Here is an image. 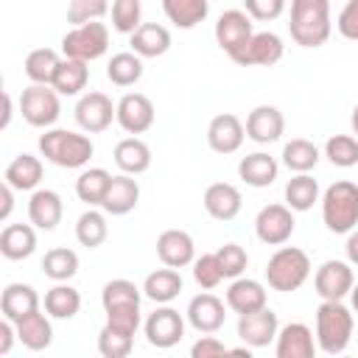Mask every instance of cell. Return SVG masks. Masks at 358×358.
Returning <instances> with one entry per match:
<instances>
[{"label":"cell","mask_w":358,"mask_h":358,"mask_svg":"<svg viewBox=\"0 0 358 358\" xmlns=\"http://www.w3.org/2000/svg\"><path fill=\"white\" fill-rule=\"evenodd\" d=\"M90 81V64L87 62H78V59H67L62 56V64L56 67V76L50 81V87L59 92V95H81V90L87 87Z\"/></svg>","instance_id":"obj_34"},{"label":"cell","mask_w":358,"mask_h":358,"mask_svg":"<svg viewBox=\"0 0 358 358\" xmlns=\"http://www.w3.org/2000/svg\"><path fill=\"white\" fill-rule=\"evenodd\" d=\"M322 221L333 235H347L358 227V185L355 182L338 179L322 193Z\"/></svg>","instance_id":"obj_5"},{"label":"cell","mask_w":358,"mask_h":358,"mask_svg":"<svg viewBox=\"0 0 358 358\" xmlns=\"http://www.w3.org/2000/svg\"><path fill=\"white\" fill-rule=\"evenodd\" d=\"M42 274L53 282H67L78 274V255L67 246H53L42 257Z\"/></svg>","instance_id":"obj_39"},{"label":"cell","mask_w":358,"mask_h":358,"mask_svg":"<svg viewBox=\"0 0 358 358\" xmlns=\"http://www.w3.org/2000/svg\"><path fill=\"white\" fill-rule=\"evenodd\" d=\"M355 313L344 299H322L316 308V347L324 355H341L352 341Z\"/></svg>","instance_id":"obj_1"},{"label":"cell","mask_w":358,"mask_h":358,"mask_svg":"<svg viewBox=\"0 0 358 358\" xmlns=\"http://www.w3.org/2000/svg\"><path fill=\"white\" fill-rule=\"evenodd\" d=\"M62 64V56L53 48H36L25 56V76L31 84H50L56 76V67Z\"/></svg>","instance_id":"obj_42"},{"label":"cell","mask_w":358,"mask_h":358,"mask_svg":"<svg viewBox=\"0 0 358 358\" xmlns=\"http://www.w3.org/2000/svg\"><path fill=\"white\" fill-rule=\"evenodd\" d=\"M0 221H8V215H11V210H14V187L8 185V182H3L0 185Z\"/></svg>","instance_id":"obj_54"},{"label":"cell","mask_w":358,"mask_h":358,"mask_svg":"<svg viewBox=\"0 0 358 358\" xmlns=\"http://www.w3.org/2000/svg\"><path fill=\"white\" fill-rule=\"evenodd\" d=\"M157 257L162 260V266H171V268L193 266L196 243H193L190 232H185V229H165V232H159V238H157Z\"/></svg>","instance_id":"obj_20"},{"label":"cell","mask_w":358,"mask_h":358,"mask_svg":"<svg viewBox=\"0 0 358 358\" xmlns=\"http://www.w3.org/2000/svg\"><path fill=\"white\" fill-rule=\"evenodd\" d=\"M268 305V296H266V285L260 280H252V277H235L227 288V308L235 310L238 316L241 313H252L257 308H266Z\"/></svg>","instance_id":"obj_25"},{"label":"cell","mask_w":358,"mask_h":358,"mask_svg":"<svg viewBox=\"0 0 358 358\" xmlns=\"http://www.w3.org/2000/svg\"><path fill=\"white\" fill-rule=\"evenodd\" d=\"M134 347V333L129 330H120L115 324H103L101 333H98V352L103 358H126Z\"/></svg>","instance_id":"obj_44"},{"label":"cell","mask_w":358,"mask_h":358,"mask_svg":"<svg viewBox=\"0 0 358 358\" xmlns=\"http://www.w3.org/2000/svg\"><path fill=\"white\" fill-rule=\"evenodd\" d=\"M106 11H109L106 0H70L67 3V22L70 25L95 22V20H103Z\"/></svg>","instance_id":"obj_49"},{"label":"cell","mask_w":358,"mask_h":358,"mask_svg":"<svg viewBox=\"0 0 358 358\" xmlns=\"http://www.w3.org/2000/svg\"><path fill=\"white\" fill-rule=\"evenodd\" d=\"M190 355L193 358H218V355H229V347L221 338H215L213 333H204L199 341H193Z\"/></svg>","instance_id":"obj_52"},{"label":"cell","mask_w":358,"mask_h":358,"mask_svg":"<svg viewBox=\"0 0 358 358\" xmlns=\"http://www.w3.org/2000/svg\"><path fill=\"white\" fill-rule=\"evenodd\" d=\"M143 25V3L140 0H115L112 3V28L117 34L131 36Z\"/></svg>","instance_id":"obj_46"},{"label":"cell","mask_w":358,"mask_h":358,"mask_svg":"<svg viewBox=\"0 0 358 358\" xmlns=\"http://www.w3.org/2000/svg\"><path fill=\"white\" fill-rule=\"evenodd\" d=\"M182 285H185V282H182L179 268L165 266V268L151 271V274L143 280V294H145L151 302H157V305H168V302H173V299L179 296Z\"/></svg>","instance_id":"obj_33"},{"label":"cell","mask_w":358,"mask_h":358,"mask_svg":"<svg viewBox=\"0 0 358 358\" xmlns=\"http://www.w3.org/2000/svg\"><path fill=\"white\" fill-rule=\"evenodd\" d=\"M81 310V294L67 285V282H56L53 288L45 291V313L50 319H73Z\"/></svg>","instance_id":"obj_37"},{"label":"cell","mask_w":358,"mask_h":358,"mask_svg":"<svg viewBox=\"0 0 358 358\" xmlns=\"http://www.w3.org/2000/svg\"><path fill=\"white\" fill-rule=\"evenodd\" d=\"M246 140V126L238 115L232 112H221L207 123V145L215 154H235Z\"/></svg>","instance_id":"obj_17"},{"label":"cell","mask_w":358,"mask_h":358,"mask_svg":"<svg viewBox=\"0 0 358 358\" xmlns=\"http://www.w3.org/2000/svg\"><path fill=\"white\" fill-rule=\"evenodd\" d=\"M355 285V274H352V263L347 260H324L316 274H313V288L322 299H344L350 296Z\"/></svg>","instance_id":"obj_13"},{"label":"cell","mask_w":358,"mask_h":358,"mask_svg":"<svg viewBox=\"0 0 358 358\" xmlns=\"http://www.w3.org/2000/svg\"><path fill=\"white\" fill-rule=\"evenodd\" d=\"M106 78L115 87H134L143 78V56H137L134 50L115 53L106 64Z\"/></svg>","instance_id":"obj_40"},{"label":"cell","mask_w":358,"mask_h":358,"mask_svg":"<svg viewBox=\"0 0 358 358\" xmlns=\"http://www.w3.org/2000/svg\"><path fill=\"white\" fill-rule=\"evenodd\" d=\"M316 162H319V148H316L310 140L294 137L291 143L282 145V165H285L288 171H294V173H308V171L316 168Z\"/></svg>","instance_id":"obj_43"},{"label":"cell","mask_w":358,"mask_h":358,"mask_svg":"<svg viewBox=\"0 0 358 358\" xmlns=\"http://www.w3.org/2000/svg\"><path fill=\"white\" fill-rule=\"evenodd\" d=\"M288 31L299 48H322L333 34L330 0H291Z\"/></svg>","instance_id":"obj_2"},{"label":"cell","mask_w":358,"mask_h":358,"mask_svg":"<svg viewBox=\"0 0 358 358\" xmlns=\"http://www.w3.org/2000/svg\"><path fill=\"white\" fill-rule=\"evenodd\" d=\"M316 201H322L319 182L310 173H294L288 179V185H285V204L294 213H308Z\"/></svg>","instance_id":"obj_36"},{"label":"cell","mask_w":358,"mask_h":358,"mask_svg":"<svg viewBox=\"0 0 358 358\" xmlns=\"http://www.w3.org/2000/svg\"><path fill=\"white\" fill-rule=\"evenodd\" d=\"M215 257H218L221 271H224L227 280L241 277V274L246 271V266H249V255H246V249H243L241 243H224V246L215 252Z\"/></svg>","instance_id":"obj_48"},{"label":"cell","mask_w":358,"mask_h":358,"mask_svg":"<svg viewBox=\"0 0 358 358\" xmlns=\"http://www.w3.org/2000/svg\"><path fill=\"white\" fill-rule=\"evenodd\" d=\"M14 324H17V341H22V347H28L34 352L50 347V341H53V324H50V319L42 310L25 313Z\"/></svg>","instance_id":"obj_31"},{"label":"cell","mask_w":358,"mask_h":358,"mask_svg":"<svg viewBox=\"0 0 358 358\" xmlns=\"http://www.w3.org/2000/svg\"><path fill=\"white\" fill-rule=\"evenodd\" d=\"M62 95L50 84H31L20 95V115L34 129H53L62 115Z\"/></svg>","instance_id":"obj_8"},{"label":"cell","mask_w":358,"mask_h":358,"mask_svg":"<svg viewBox=\"0 0 358 358\" xmlns=\"http://www.w3.org/2000/svg\"><path fill=\"white\" fill-rule=\"evenodd\" d=\"M3 103H6V112H3V123H0V129H8V123H11V115H14V112H11L14 106H11V95H8V92L3 95Z\"/></svg>","instance_id":"obj_56"},{"label":"cell","mask_w":358,"mask_h":358,"mask_svg":"<svg viewBox=\"0 0 358 358\" xmlns=\"http://www.w3.org/2000/svg\"><path fill=\"white\" fill-rule=\"evenodd\" d=\"M277 358H313L316 355V338L313 330L305 322H288L277 333Z\"/></svg>","instance_id":"obj_22"},{"label":"cell","mask_w":358,"mask_h":358,"mask_svg":"<svg viewBox=\"0 0 358 358\" xmlns=\"http://www.w3.org/2000/svg\"><path fill=\"white\" fill-rule=\"evenodd\" d=\"M277 333H280V322H277V313L268 305L238 316V338L243 344H249L252 350L268 347L271 341H277Z\"/></svg>","instance_id":"obj_14"},{"label":"cell","mask_w":358,"mask_h":358,"mask_svg":"<svg viewBox=\"0 0 358 358\" xmlns=\"http://www.w3.org/2000/svg\"><path fill=\"white\" fill-rule=\"evenodd\" d=\"M350 308H352V313L358 316V282H355L352 291H350Z\"/></svg>","instance_id":"obj_57"},{"label":"cell","mask_w":358,"mask_h":358,"mask_svg":"<svg viewBox=\"0 0 358 358\" xmlns=\"http://www.w3.org/2000/svg\"><path fill=\"white\" fill-rule=\"evenodd\" d=\"M109 235V224H106V215L95 207L84 210L76 221V241L87 249H98Z\"/></svg>","instance_id":"obj_41"},{"label":"cell","mask_w":358,"mask_h":358,"mask_svg":"<svg viewBox=\"0 0 358 358\" xmlns=\"http://www.w3.org/2000/svg\"><path fill=\"white\" fill-rule=\"evenodd\" d=\"M336 31L350 39V42H358V0H347L344 8L338 11L336 17Z\"/></svg>","instance_id":"obj_51"},{"label":"cell","mask_w":358,"mask_h":358,"mask_svg":"<svg viewBox=\"0 0 358 358\" xmlns=\"http://www.w3.org/2000/svg\"><path fill=\"white\" fill-rule=\"evenodd\" d=\"M143 288H137L131 280H109L101 291V305H103V313H106V322L120 327V330H129V333H137L140 330V299H143Z\"/></svg>","instance_id":"obj_4"},{"label":"cell","mask_w":358,"mask_h":358,"mask_svg":"<svg viewBox=\"0 0 358 358\" xmlns=\"http://www.w3.org/2000/svg\"><path fill=\"white\" fill-rule=\"evenodd\" d=\"M187 324L196 330V333H218L224 327V319H227V305L204 291V294H196L190 302H187Z\"/></svg>","instance_id":"obj_19"},{"label":"cell","mask_w":358,"mask_h":358,"mask_svg":"<svg viewBox=\"0 0 358 358\" xmlns=\"http://www.w3.org/2000/svg\"><path fill=\"white\" fill-rule=\"evenodd\" d=\"M0 310L11 322L22 319L25 313L39 310V294H36V288L28 285V282H8L3 288V294H0Z\"/></svg>","instance_id":"obj_29"},{"label":"cell","mask_w":358,"mask_h":358,"mask_svg":"<svg viewBox=\"0 0 358 358\" xmlns=\"http://www.w3.org/2000/svg\"><path fill=\"white\" fill-rule=\"evenodd\" d=\"M324 157L336 168H352V165H358V137L355 134H333V137H327Z\"/></svg>","instance_id":"obj_45"},{"label":"cell","mask_w":358,"mask_h":358,"mask_svg":"<svg viewBox=\"0 0 358 358\" xmlns=\"http://www.w3.org/2000/svg\"><path fill=\"white\" fill-rule=\"evenodd\" d=\"M109 50V28L95 20V22H84V25H73L64 36H62V56L67 59H78V62H95Z\"/></svg>","instance_id":"obj_7"},{"label":"cell","mask_w":358,"mask_h":358,"mask_svg":"<svg viewBox=\"0 0 358 358\" xmlns=\"http://www.w3.org/2000/svg\"><path fill=\"white\" fill-rule=\"evenodd\" d=\"M62 215H64V201L56 190L50 187H36L28 199V221L36 227V229H56L62 224Z\"/></svg>","instance_id":"obj_21"},{"label":"cell","mask_w":358,"mask_h":358,"mask_svg":"<svg viewBox=\"0 0 358 358\" xmlns=\"http://www.w3.org/2000/svg\"><path fill=\"white\" fill-rule=\"evenodd\" d=\"M285 53L282 39L274 31H255L252 39L232 56L235 64L241 67H274Z\"/></svg>","instance_id":"obj_12"},{"label":"cell","mask_w":358,"mask_h":358,"mask_svg":"<svg viewBox=\"0 0 358 358\" xmlns=\"http://www.w3.org/2000/svg\"><path fill=\"white\" fill-rule=\"evenodd\" d=\"M154 117H157V112H154V103H151V98L148 95H143V92H126L120 101H117V115H115V120H117V126L126 131V134H143V131H148L151 126H154Z\"/></svg>","instance_id":"obj_16"},{"label":"cell","mask_w":358,"mask_h":358,"mask_svg":"<svg viewBox=\"0 0 358 358\" xmlns=\"http://www.w3.org/2000/svg\"><path fill=\"white\" fill-rule=\"evenodd\" d=\"M129 45L137 56L143 59H157V56H165L168 48H171V31L159 22H143L131 36H129Z\"/></svg>","instance_id":"obj_27"},{"label":"cell","mask_w":358,"mask_h":358,"mask_svg":"<svg viewBox=\"0 0 358 358\" xmlns=\"http://www.w3.org/2000/svg\"><path fill=\"white\" fill-rule=\"evenodd\" d=\"M162 11H165L168 22H173L182 31H190L207 20L210 3L207 0H162Z\"/></svg>","instance_id":"obj_35"},{"label":"cell","mask_w":358,"mask_h":358,"mask_svg":"<svg viewBox=\"0 0 358 358\" xmlns=\"http://www.w3.org/2000/svg\"><path fill=\"white\" fill-rule=\"evenodd\" d=\"M246 137L252 140V143H257V145H271V143H277L280 137H282V131H285V117H282V112L277 109V106H271V103H260V106H255L249 115H246Z\"/></svg>","instance_id":"obj_18"},{"label":"cell","mask_w":358,"mask_h":358,"mask_svg":"<svg viewBox=\"0 0 358 358\" xmlns=\"http://www.w3.org/2000/svg\"><path fill=\"white\" fill-rule=\"evenodd\" d=\"M39 154L56 168L76 171L92 159L95 145L87 134L67 131V129H45V134H39Z\"/></svg>","instance_id":"obj_3"},{"label":"cell","mask_w":358,"mask_h":358,"mask_svg":"<svg viewBox=\"0 0 358 358\" xmlns=\"http://www.w3.org/2000/svg\"><path fill=\"white\" fill-rule=\"evenodd\" d=\"M193 280H196L204 291H213L215 285H221V280H227L224 271H221V263H218L215 252H204L201 257L193 260Z\"/></svg>","instance_id":"obj_47"},{"label":"cell","mask_w":358,"mask_h":358,"mask_svg":"<svg viewBox=\"0 0 358 358\" xmlns=\"http://www.w3.org/2000/svg\"><path fill=\"white\" fill-rule=\"evenodd\" d=\"M213 34H215L218 48L232 59V56L252 39V34H255L252 17H249L246 11H241V8H229V11H224V14L218 17Z\"/></svg>","instance_id":"obj_15"},{"label":"cell","mask_w":358,"mask_h":358,"mask_svg":"<svg viewBox=\"0 0 358 358\" xmlns=\"http://www.w3.org/2000/svg\"><path fill=\"white\" fill-rule=\"evenodd\" d=\"M115 165L120 168V173H131V176H140L151 168V148L140 140V137H123L117 145H115Z\"/></svg>","instance_id":"obj_32"},{"label":"cell","mask_w":358,"mask_h":358,"mask_svg":"<svg viewBox=\"0 0 358 358\" xmlns=\"http://www.w3.org/2000/svg\"><path fill=\"white\" fill-rule=\"evenodd\" d=\"M143 333L145 341L157 350H171L182 341L185 336V316L171 308V305H159L154 313H148V319L143 322Z\"/></svg>","instance_id":"obj_10"},{"label":"cell","mask_w":358,"mask_h":358,"mask_svg":"<svg viewBox=\"0 0 358 358\" xmlns=\"http://www.w3.org/2000/svg\"><path fill=\"white\" fill-rule=\"evenodd\" d=\"M277 173H280V165L266 151H252V154L241 157V162H238V176L249 187H268L277 179Z\"/></svg>","instance_id":"obj_28"},{"label":"cell","mask_w":358,"mask_h":358,"mask_svg":"<svg viewBox=\"0 0 358 358\" xmlns=\"http://www.w3.org/2000/svg\"><path fill=\"white\" fill-rule=\"evenodd\" d=\"M42 159L34 157V154H17L6 171H3V182H8L14 190H36L39 182H42Z\"/></svg>","instance_id":"obj_30"},{"label":"cell","mask_w":358,"mask_h":358,"mask_svg":"<svg viewBox=\"0 0 358 358\" xmlns=\"http://www.w3.org/2000/svg\"><path fill=\"white\" fill-rule=\"evenodd\" d=\"M137 201H140L137 179L131 173H117L109 182V190H106V196L101 201V210L106 215H126V213H131L137 207Z\"/></svg>","instance_id":"obj_24"},{"label":"cell","mask_w":358,"mask_h":358,"mask_svg":"<svg viewBox=\"0 0 358 358\" xmlns=\"http://www.w3.org/2000/svg\"><path fill=\"white\" fill-rule=\"evenodd\" d=\"M344 252H347V260L352 266H358V227L352 232H347V243H344Z\"/></svg>","instance_id":"obj_55"},{"label":"cell","mask_w":358,"mask_h":358,"mask_svg":"<svg viewBox=\"0 0 358 358\" xmlns=\"http://www.w3.org/2000/svg\"><path fill=\"white\" fill-rule=\"evenodd\" d=\"M296 229L294 210L288 204H266L255 218V235L266 246H282Z\"/></svg>","instance_id":"obj_11"},{"label":"cell","mask_w":358,"mask_h":358,"mask_svg":"<svg viewBox=\"0 0 358 358\" xmlns=\"http://www.w3.org/2000/svg\"><path fill=\"white\" fill-rule=\"evenodd\" d=\"M350 126H352V134L358 137V103L352 106V115H350Z\"/></svg>","instance_id":"obj_58"},{"label":"cell","mask_w":358,"mask_h":358,"mask_svg":"<svg viewBox=\"0 0 358 358\" xmlns=\"http://www.w3.org/2000/svg\"><path fill=\"white\" fill-rule=\"evenodd\" d=\"M14 338H17V324L3 316V322H0V355H8L11 352Z\"/></svg>","instance_id":"obj_53"},{"label":"cell","mask_w":358,"mask_h":358,"mask_svg":"<svg viewBox=\"0 0 358 358\" xmlns=\"http://www.w3.org/2000/svg\"><path fill=\"white\" fill-rule=\"evenodd\" d=\"M201 201H204L207 215L215 218V221H232L241 213V207H243L241 190L235 185H229V182H213V185H207Z\"/></svg>","instance_id":"obj_23"},{"label":"cell","mask_w":358,"mask_h":358,"mask_svg":"<svg viewBox=\"0 0 358 358\" xmlns=\"http://www.w3.org/2000/svg\"><path fill=\"white\" fill-rule=\"evenodd\" d=\"M36 252L34 224H6L0 232V255L6 260H28Z\"/></svg>","instance_id":"obj_26"},{"label":"cell","mask_w":358,"mask_h":358,"mask_svg":"<svg viewBox=\"0 0 358 358\" xmlns=\"http://www.w3.org/2000/svg\"><path fill=\"white\" fill-rule=\"evenodd\" d=\"M310 277V257L296 246H280L266 263V282L271 291L291 294Z\"/></svg>","instance_id":"obj_6"},{"label":"cell","mask_w":358,"mask_h":358,"mask_svg":"<svg viewBox=\"0 0 358 358\" xmlns=\"http://www.w3.org/2000/svg\"><path fill=\"white\" fill-rule=\"evenodd\" d=\"M243 11L257 22H271L285 11V0H243Z\"/></svg>","instance_id":"obj_50"},{"label":"cell","mask_w":358,"mask_h":358,"mask_svg":"<svg viewBox=\"0 0 358 358\" xmlns=\"http://www.w3.org/2000/svg\"><path fill=\"white\" fill-rule=\"evenodd\" d=\"M109 182H112V173L106 168H84L76 179V196L90 207H101L109 190Z\"/></svg>","instance_id":"obj_38"},{"label":"cell","mask_w":358,"mask_h":358,"mask_svg":"<svg viewBox=\"0 0 358 358\" xmlns=\"http://www.w3.org/2000/svg\"><path fill=\"white\" fill-rule=\"evenodd\" d=\"M73 115H76V123H78L81 131L101 134V131H106L112 126V120L117 115V103H112V98L106 92L92 90V92H84L78 98Z\"/></svg>","instance_id":"obj_9"}]
</instances>
